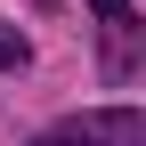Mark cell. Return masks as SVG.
<instances>
[{
    "instance_id": "3",
    "label": "cell",
    "mask_w": 146,
    "mask_h": 146,
    "mask_svg": "<svg viewBox=\"0 0 146 146\" xmlns=\"http://www.w3.org/2000/svg\"><path fill=\"white\" fill-rule=\"evenodd\" d=\"M8 65H25V41H16V33H0V73Z\"/></svg>"
},
{
    "instance_id": "2",
    "label": "cell",
    "mask_w": 146,
    "mask_h": 146,
    "mask_svg": "<svg viewBox=\"0 0 146 146\" xmlns=\"http://www.w3.org/2000/svg\"><path fill=\"white\" fill-rule=\"evenodd\" d=\"M89 8H98V16H106L114 33H130V0H89Z\"/></svg>"
},
{
    "instance_id": "1",
    "label": "cell",
    "mask_w": 146,
    "mask_h": 146,
    "mask_svg": "<svg viewBox=\"0 0 146 146\" xmlns=\"http://www.w3.org/2000/svg\"><path fill=\"white\" fill-rule=\"evenodd\" d=\"M33 146H146V114H138V106L73 114V122H57V130H41Z\"/></svg>"
}]
</instances>
